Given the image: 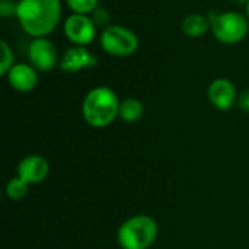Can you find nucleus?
Segmentation results:
<instances>
[{
  "label": "nucleus",
  "mask_w": 249,
  "mask_h": 249,
  "mask_svg": "<svg viewBox=\"0 0 249 249\" xmlns=\"http://www.w3.org/2000/svg\"><path fill=\"white\" fill-rule=\"evenodd\" d=\"M16 18L23 29L32 38L48 36L55 31L61 19L60 0H19Z\"/></svg>",
  "instance_id": "obj_1"
},
{
  "label": "nucleus",
  "mask_w": 249,
  "mask_h": 249,
  "mask_svg": "<svg viewBox=\"0 0 249 249\" xmlns=\"http://www.w3.org/2000/svg\"><path fill=\"white\" fill-rule=\"evenodd\" d=\"M120 99L108 86L90 89L82 102V115L93 128H105L111 125L120 112Z\"/></svg>",
  "instance_id": "obj_2"
},
{
  "label": "nucleus",
  "mask_w": 249,
  "mask_h": 249,
  "mask_svg": "<svg viewBox=\"0 0 249 249\" xmlns=\"http://www.w3.org/2000/svg\"><path fill=\"white\" fill-rule=\"evenodd\" d=\"M159 233L158 223L147 214H136L127 219L117 232V241L123 249H149Z\"/></svg>",
  "instance_id": "obj_3"
},
{
  "label": "nucleus",
  "mask_w": 249,
  "mask_h": 249,
  "mask_svg": "<svg viewBox=\"0 0 249 249\" xmlns=\"http://www.w3.org/2000/svg\"><path fill=\"white\" fill-rule=\"evenodd\" d=\"M212 34L226 45H233L245 39L249 31V20L239 12H213L209 15Z\"/></svg>",
  "instance_id": "obj_4"
},
{
  "label": "nucleus",
  "mask_w": 249,
  "mask_h": 249,
  "mask_svg": "<svg viewBox=\"0 0 249 249\" xmlns=\"http://www.w3.org/2000/svg\"><path fill=\"white\" fill-rule=\"evenodd\" d=\"M101 48L112 57H128L133 55L139 47V36L123 25H109L102 29L99 35Z\"/></svg>",
  "instance_id": "obj_5"
},
{
  "label": "nucleus",
  "mask_w": 249,
  "mask_h": 249,
  "mask_svg": "<svg viewBox=\"0 0 249 249\" xmlns=\"http://www.w3.org/2000/svg\"><path fill=\"white\" fill-rule=\"evenodd\" d=\"M28 58L31 66L36 71H51L55 69L58 61V53L55 45L48 39V36L34 38L28 45Z\"/></svg>",
  "instance_id": "obj_6"
},
{
  "label": "nucleus",
  "mask_w": 249,
  "mask_h": 249,
  "mask_svg": "<svg viewBox=\"0 0 249 249\" xmlns=\"http://www.w3.org/2000/svg\"><path fill=\"white\" fill-rule=\"evenodd\" d=\"M66 38L74 45L88 47L96 36V25L89 15L71 13L63 25Z\"/></svg>",
  "instance_id": "obj_7"
},
{
  "label": "nucleus",
  "mask_w": 249,
  "mask_h": 249,
  "mask_svg": "<svg viewBox=\"0 0 249 249\" xmlns=\"http://www.w3.org/2000/svg\"><path fill=\"white\" fill-rule=\"evenodd\" d=\"M207 96L210 104L219 109V111H229L238 104V92L235 85L226 79V77H219L214 79L209 89H207Z\"/></svg>",
  "instance_id": "obj_8"
},
{
  "label": "nucleus",
  "mask_w": 249,
  "mask_h": 249,
  "mask_svg": "<svg viewBox=\"0 0 249 249\" xmlns=\"http://www.w3.org/2000/svg\"><path fill=\"white\" fill-rule=\"evenodd\" d=\"M50 174V163L41 155H29L18 165V177L29 185L41 184Z\"/></svg>",
  "instance_id": "obj_9"
},
{
  "label": "nucleus",
  "mask_w": 249,
  "mask_h": 249,
  "mask_svg": "<svg viewBox=\"0 0 249 249\" xmlns=\"http://www.w3.org/2000/svg\"><path fill=\"white\" fill-rule=\"evenodd\" d=\"M96 57L89 51L88 47L73 45L64 51L60 58V69L66 73H77L85 69H90L96 66Z\"/></svg>",
  "instance_id": "obj_10"
},
{
  "label": "nucleus",
  "mask_w": 249,
  "mask_h": 249,
  "mask_svg": "<svg viewBox=\"0 0 249 249\" xmlns=\"http://www.w3.org/2000/svg\"><path fill=\"white\" fill-rule=\"evenodd\" d=\"M6 77L12 89L23 93L34 90L35 86L38 85V71L31 64H25V63L15 64L9 70Z\"/></svg>",
  "instance_id": "obj_11"
},
{
  "label": "nucleus",
  "mask_w": 249,
  "mask_h": 249,
  "mask_svg": "<svg viewBox=\"0 0 249 249\" xmlns=\"http://www.w3.org/2000/svg\"><path fill=\"white\" fill-rule=\"evenodd\" d=\"M181 31L185 36L190 38H200L204 36L209 31H212L210 18L200 13H191L184 18L181 22Z\"/></svg>",
  "instance_id": "obj_12"
},
{
  "label": "nucleus",
  "mask_w": 249,
  "mask_h": 249,
  "mask_svg": "<svg viewBox=\"0 0 249 249\" xmlns=\"http://www.w3.org/2000/svg\"><path fill=\"white\" fill-rule=\"evenodd\" d=\"M144 114L143 104L136 98H125L120 102L118 117L125 123H137Z\"/></svg>",
  "instance_id": "obj_13"
},
{
  "label": "nucleus",
  "mask_w": 249,
  "mask_h": 249,
  "mask_svg": "<svg viewBox=\"0 0 249 249\" xmlns=\"http://www.w3.org/2000/svg\"><path fill=\"white\" fill-rule=\"evenodd\" d=\"M4 191H6V196L10 200H22L23 197H26V194L29 191V184H26L23 179H20L16 175L15 178L7 181Z\"/></svg>",
  "instance_id": "obj_14"
},
{
  "label": "nucleus",
  "mask_w": 249,
  "mask_h": 249,
  "mask_svg": "<svg viewBox=\"0 0 249 249\" xmlns=\"http://www.w3.org/2000/svg\"><path fill=\"white\" fill-rule=\"evenodd\" d=\"M66 3L73 10V13L92 15V12L98 7L99 0H66Z\"/></svg>",
  "instance_id": "obj_15"
},
{
  "label": "nucleus",
  "mask_w": 249,
  "mask_h": 249,
  "mask_svg": "<svg viewBox=\"0 0 249 249\" xmlns=\"http://www.w3.org/2000/svg\"><path fill=\"white\" fill-rule=\"evenodd\" d=\"M0 48H1V64H0V74L1 76H6L9 73V70L15 66V55H13V51L10 48V45L1 39L0 41Z\"/></svg>",
  "instance_id": "obj_16"
},
{
  "label": "nucleus",
  "mask_w": 249,
  "mask_h": 249,
  "mask_svg": "<svg viewBox=\"0 0 249 249\" xmlns=\"http://www.w3.org/2000/svg\"><path fill=\"white\" fill-rule=\"evenodd\" d=\"M90 18H92L93 23L96 25V28L105 29V28H108V26L111 25V13H109V10L105 9V7H99V6H98V7L92 12Z\"/></svg>",
  "instance_id": "obj_17"
},
{
  "label": "nucleus",
  "mask_w": 249,
  "mask_h": 249,
  "mask_svg": "<svg viewBox=\"0 0 249 249\" xmlns=\"http://www.w3.org/2000/svg\"><path fill=\"white\" fill-rule=\"evenodd\" d=\"M18 10V3L12 0H0V16L1 18H9V16H16Z\"/></svg>",
  "instance_id": "obj_18"
},
{
  "label": "nucleus",
  "mask_w": 249,
  "mask_h": 249,
  "mask_svg": "<svg viewBox=\"0 0 249 249\" xmlns=\"http://www.w3.org/2000/svg\"><path fill=\"white\" fill-rule=\"evenodd\" d=\"M239 109H242L244 112H249V89L242 90L239 95H238V104Z\"/></svg>",
  "instance_id": "obj_19"
},
{
  "label": "nucleus",
  "mask_w": 249,
  "mask_h": 249,
  "mask_svg": "<svg viewBox=\"0 0 249 249\" xmlns=\"http://www.w3.org/2000/svg\"><path fill=\"white\" fill-rule=\"evenodd\" d=\"M245 16H247V19L249 20V0L245 3Z\"/></svg>",
  "instance_id": "obj_20"
},
{
  "label": "nucleus",
  "mask_w": 249,
  "mask_h": 249,
  "mask_svg": "<svg viewBox=\"0 0 249 249\" xmlns=\"http://www.w3.org/2000/svg\"><path fill=\"white\" fill-rule=\"evenodd\" d=\"M238 1H241V3H247L248 0H238Z\"/></svg>",
  "instance_id": "obj_21"
}]
</instances>
